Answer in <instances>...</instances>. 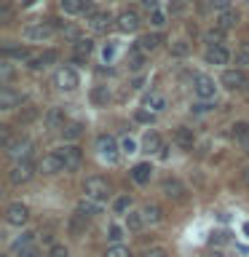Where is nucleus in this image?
Listing matches in <instances>:
<instances>
[{"mask_svg": "<svg viewBox=\"0 0 249 257\" xmlns=\"http://www.w3.org/2000/svg\"><path fill=\"white\" fill-rule=\"evenodd\" d=\"M96 153H99L102 161L115 164V161H118V142L112 140L110 134H99V137H96Z\"/></svg>", "mask_w": 249, "mask_h": 257, "instance_id": "nucleus-1", "label": "nucleus"}, {"mask_svg": "<svg viewBox=\"0 0 249 257\" xmlns=\"http://www.w3.org/2000/svg\"><path fill=\"white\" fill-rule=\"evenodd\" d=\"M83 193H86V198L102 201V198H107L110 185H107V180H104V177H88V180L83 182Z\"/></svg>", "mask_w": 249, "mask_h": 257, "instance_id": "nucleus-2", "label": "nucleus"}, {"mask_svg": "<svg viewBox=\"0 0 249 257\" xmlns=\"http://www.w3.org/2000/svg\"><path fill=\"white\" fill-rule=\"evenodd\" d=\"M214 80L209 78V75H204V72H198V75H193V91H196V96L198 99H214Z\"/></svg>", "mask_w": 249, "mask_h": 257, "instance_id": "nucleus-3", "label": "nucleus"}, {"mask_svg": "<svg viewBox=\"0 0 249 257\" xmlns=\"http://www.w3.org/2000/svg\"><path fill=\"white\" fill-rule=\"evenodd\" d=\"M32 174H35V166H32L30 161H19V164H14L11 172H8V182L11 185H24V182H30Z\"/></svg>", "mask_w": 249, "mask_h": 257, "instance_id": "nucleus-4", "label": "nucleus"}, {"mask_svg": "<svg viewBox=\"0 0 249 257\" xmlns=\"http://www.w3.org/2000/svg\"><path fill=\"white\" fill-rule=\"evenodd\" d=\"M30 153H32V142L30 140H14L6 148V156L11 158V161H16V164H19V161H27Z\"/></svg>", "mask_w": 249, "mask_h": 257, "instance_id": "nucleus-5", "label": "nucleus"}, {"mask_svg": "<svg viewBox=\"0 0 249 257\" xmlns=\"http://www.w3.org/2000/svg\"><path fill=\"white\" fill-rule=\"evenodd\" d=\"M54 80H56V86H59L62 91H72V88H78V72L72 67H59V70H56V75H54Z\"/></svg>", "mask_w": 249, "mask_h": 257, "instance_id": "nucleus-6", "label": "nucleus"}, {"mask_svg": "<svg viewBox=\"0 0 249 257\" xmlns=\"http://www.w3.org/2000/svg\"><path fill=\"white\" fill-rule=\"evenodd\" d=\"M64 161V172H70V169H78L80 166V158H83V153H80V148H75V145H64V148L56 150Z\"/></svg>", "mask_w": 249, "mask_h": 257, "instance_id": "nucleus-7", "label": "nucleus"}, {"mask_svg": "<svg viewBox=\"0 0 249 257\" xmlns=\"http://www.w3.org/2000/svg\"><path fill=\"white\" fill-rule=\"evenodd\" d=\"M30 220V209L24 204H11L6 209V222L8 225H16V228H22L24 222Z\"/></svg>", "mask_w": 249, "mask_h": 257, "instance_id": "nucleus-8", "label": "nucleus"}, {"mask_svg": "<svg viewBox=\"0 0 249 257\" xmlns=\"http://www.w3.org/2000/svg\"><path fill=\"white\" fill-rule=\"evenodd\" d=\"M38 169L43 174H56V172H64V161H62V156L59 153H48V156H43V161L38 164Z\"/></svg>", "mask_w": 249, "mask_h": 257, "instance_id": "nucleus-9", "label": "nucleus"}, {"mask_svg": "<svg viewBox=\"0 0 249 257\" xmlns=\"http://www.w3.org/2000/svg\"><path fill=\"white\" fill-rule=\"evenodd\" d=\"M51 32H54V24H30V27H24L22 35L27 38V40H46V38H51Z\"/></svg>", "mask_w": 249, "mask_h": 257, "instance_id": "nucleus-10", "label": "nucleus"}, {"mask_svg": "<svg viewBox=\"0 0 249 257\" xmlns=\"http://www.w3.org/2000/svg\"><path fill=\"white\" fill-rule=\"evenodd\" d=\"M220 83L225 88H230V91H236V88H241V86L246 83V75L241 70H225L222 78H220Z\"/></svg>", "mask_w": 249, "mask_h": 257, "instance_id": "nucleus-11", "label": "nucleus"}, {"mask_svg": "<svg viewBox=\"0 0 249 257\" xmlns=\"http://www.w3.org/2000/svg\"><path fill=\"white\" fill-rule=\"evenodd\" d=\"M22 102H24V96L19 91H14L11 86H6L3 91H0V107L3 110H14L16 104H22Z\"/></svg>", "mask_w": 249, "mask_h": 257, "instance_id": "nucleus-12", "label": "nucleus"}, {"mask_svg": "<svg viewBox=\"0 0 249 257\" xmlns=\"http://www.w3.org/2000/svg\"><path fill=\"white\" fill-rule=\"evenodd\" d=\"M118 30L120 32H134L137 27H140V16H137V11H123L118 14Z\"/></svg>", "mask_w": 249, "mask_h": 257, "instance_id": "nucleus-13", "label": "nucleus"}, {"mask_svg": "<svg viewBox=\"0 0 249 257\" xmlns=\"http://www.w3.org/2000/svg\"><path fill=\"white\" fill-rule=\"evenodd\" d=\"M161 188H164V193H166L169 198H177V201L185 198V193H188V190H185V185H182L180 180H174V177L164 180V185H161Z\"/></svg>", "mask_w": 249, "mask_h": 257, "instance_id": "nucleus-14", "label": "nucleus"}, {"mask_svg": "<svg viewBox=\"0 0 249 257\" xmlns=\"http://www.w3.org/2000/svg\"><path fill=\"white\" fill-rule=\"evenodd\" d=\"M110 24H112V19H110L107 11H96L91 19H88V27H91L94 32H107Z\"/></svg>", "mask_w": 249, "mask_h": 257, "instance_id": "nucleus-15", "label": "nucleus"}, {"mask_svg": "<svg viewBox=\"0 0 249 257\" xmlns=\"http://www.w3.org/2000/svg\"><path fill=\"white\" fill-rule=\"evenodd\" d=\"M230 59V51L228 48H222V46H209V51H206V62L209 64H228Z\"/></svg>", "mask_w": 249, "mask_h": 257, "instance_id": "nucleus-16", "label": "nucleus"}, {"mask_svg": "<svg viewBox=\"0 0 249 257\" xmlns=\"http://www.w3.org/2000/svg\"><path fill=\"white\" fill-rule=\"evenodd\" d=\"M174 142L180 145V148L190 150V148H193V142H196V137H193V128H188V126H180V128L174 132Z\"/></svg>", "mask_w": 249, "mask_h": 257, "instance_id": "nucleus-17", "label": "nucleus"}, {"mask_svg": "<svg viewBox=\"0 0 249 257\" xmlns=\"http://www.w3.org/2000/svg\"><path fill=\"white\" fill-rule=\"evenodd\" d=\"M43 120H46L48 128H64V110L62 107H51V110L46 112Z\"/></svg>", "mask_w": 249, "mask_h": 257, "instance_id": "nucleus-18", "label": "nucleus"}, {"mask_svg": "<svg viewBox=\"0 0 249 257\" xmlns=\"http://www.w3.org/2000/svg\"><path fill=\"white\" fill-rule=\"evenodd\" d=\"M150 174H153V166L150 164H137L132 169V180L137 185H145V182H150Z\"/></svg>", "mask_w": 249, "mask_h": 257, "instance_id": "nucleus-19", "label": "nucleus"}, {"mask_svg": "<svg viewBox=\"0 0 249 257\" xmlns=\"http://www.w3.org/2000/svg\"><path fill=\"white\" fill-rule=\"evenodd\" d=\"M142 150H145V153H158V150H164L161 137H158L156 132H148V134H145V140H142Z\"/></svg>", "mask_w": 249, "mask_h": 257, "instance_id": "nucleus-20", "label": "nucleus"}, {"mask_svg": "<svg viewBox=\"0 0 249 257\" xmlns=\"http://www.w3.org/2000/svg\"><path fill=\"white\" fill-rule=\"evenodd\" d=\"M142 217H145V222H148V225H158L161 220H164V212H161V206L148 204L142 209Z\"/></svg>", "mask_w": 249, "mask_h": 257, "instance_id": "nucleus-21", "label": "nucleus"}, {"mask_svg": "<svg viewBox=\"0 0 249 257\" xmlns=\"http://www.w3.org/2000/svg\"><path fill=\"white\" fill-rule=\"evenodd\" d=\"M3 56L6 59H30V48L27 46H6L3 48Z\"/></svg>", "mask_w": 249, "mask_h": 257, "instance_id": "nucleus-22", "label": "nucleus"}, {"mask_svg": "<svg viewBox=\"0 0 249 257\" xmlns=\"http://www.w3.org/2000/svg\"><path fill=\"white\" fill-rule=\"evenodd\" d=\"M88 228V214H83V212H75L72 214V220H70V233H83Z\"/></svg>", "mask_w": 249, "mask_h": 257, "instance_id": "nucleus-23", "label": "nucleus"}, {"mask_svg": "<svg viewBox=\"0 0 249 257\" xmlns=\"http://www.w3.org/2000/svg\"><path fill=\"white\" fill-rule=\"evenodd\" d=\"M80 134H83V123H78V120H72V123H64V128H62V137H64L67 142H75Z\"/></svg>", "mask_w": 249, "mask_h": 257, "instance_id": "nucleus-24", "label": "nucleus"}, {"mask_svg": "<svg viewBox=\"0 0 249 257\" xmlns=\"http://www.w3.org/2000/svg\"><path fill=\"white\" fill-rule=\"evenodd\" d=\"M78 212H83V214H88V217H91V214H99V212H102V201L83 198V201L78 204Z\"/></svg>", "mask_w": 249, "mask_h": 257, "instance_id": "nucleus-25", "label": "nucleus"}, {"mask_svg": "<svg viewBox=\"0 0 249 257\" xmlns=\"http://www.w3.org/2000/svg\"><path fill=\"white\" fill-rule=\"evenodd\" d=\"M236 22H238V14L233 11V8H228V11H222L220 16H217V27H220V30H228V27H233Z\"/></svg>", "mask_w": 249, "mask_h": 257, "instance_id": "nucleus-26", "label": "nucleus"}, {"mask_svg": "<svg viewBox=\"0 0 249 257\" xmlns=\"http://www.w3.org/2000/svg\"><path fill=\"white\" fill-rule=\"evenodd\" d=\"M91 48H94V43L88 38H80V40H75V59L78 62H83L88 54H91Z\"/></svg>", "mask_w": 249, "mask_h": 257, "instance_id": "nucleus-27", "label": "nucleus"}, {"mask_svg": "<svg viewBox=\"0 0 249 257\" xmlns=\"http://www.w3.org/2000/svg\"><path fill=\"white\" fill-rule=\"evenodd\" d=\"M56 56H59V54H56V51H46V54H40V56H35V59L30 62V67H32V70H40V67H46L48 62H54Z\"/></svg>", "mask_w": 249, "mask_h": 257, "instance_id": "nucleus-28", "label": "nucleus"}, {"mask_svg": "<svg viewBox=\"0 0 249 257\" xmlns=\"http://www.w3.org/2000/svg\"><path fill=\"white\" fill-rule=\"evenodd\" d=\"M158 43H161V35H142L140 38V51H153V48H158Z\"/></svg>", "mask_w": 249, "mask_h": 257, "instance_id": "nucleus-29", "label": "nucleus"}, {"mask_svg": "<svg viewBox=\"0 0 249 257\" xmlns=\"http://www.w3.org/2000/svg\"><path fill=\"white\" fill-rule=\"evenodd\" d=\"M59 3H62L64 14H83V3H86V0H59Z\"/></svg>", "mask_w": 249, "mask_h": 257, "instance_id": "nucleus-30", "label": "nucleus"}, {"mask_svg": "<svg viewBox=\"0 0 249 257\" xmlns=\"http://www.w3.org/2000/svg\"><path fill=\"white\" fill-rule=\"evenodd\" d=\"M145 104L158 112V110H164V107H166V99H164L161 94H148V96H145Z\"/></svg>", "mask_w": 249, "mask_h": 257, "instance_id": "nucleus-31", "label": "nucleus"}, {"mask_svg": "<svg viewBox=\"0 0 249 257\" xmlns=\"http://www.w3.org/2000/svg\"><path fill=\"white\" fill-rule=\"evenodd\" d=\"M142 222H145V217H142V212H132V214H129V220H126V225H129V230H140V228H142Z\"/></svg>", "mask_w": 249, "mask_h": 257, "instance_id": "nucleus-32", "label": "nucleus"}, {"mask_svg": "<svg viewBox=\"0 0 249 257\" xmlns=\"http://www.w3.org/2000/svg\"><path fill=\"white\" fill-rule=\"evenodd\" d=\"M104 257H132V252H129L126 246H120V244H112L107 252H104Z\"/></svg>", "mask_w": 249, "mask_h": 257, "instance_id": "nucleus-33", "label": "nucleus"}, {"mask_svg": "<svg viewBox=\"0 0 249 257\" xmlns=\"http://www.w3.org/2000/svg\"><path fill=\"white\" fill-rule=\"evenodd\" d=\"M233 134L249 140V123H246V120H238V123H233Z\"/></svg>", "mask_w": 249, "mask_h": 257, "instance_id": "nucleus-34", "label": "nucleus"}, {"mask_svg": "<svg viewBox=\"0 0 249 257\" xmlns=\"http://www.w3.org/2000/svg\"><path fill=\"white\" fill-rule=\"evenodd\" d=\"M35 118H38V107H27L24 112H19V123H30Z\"/></svg>", "mask_w": 249, "mask_h": 257, "instance_id": "nucleus-35", "label": "nucleus"}, {"mask_svg": "<svg viewBox=\"0 0 249 257\" xmlns=\"http://www.w3.org/2000/svg\"><path fill=\"white\" fill-rule=\"evenodd\" d=\"M48 257H70V252H67L64 244H54L51 249H48Z\"/></svg>", "mask_w": 249, "mask_h": 257, "instance_id": "nucleus-36", "label": "nucleus"}, {"mask_svg": "<svg viewBox=\"0 0 249 257\" xmlns=\"http://www.w3.org/2000/svg\"><path fill=\"white\" fill-rule=\"evenodd\" d=\"M204 38H206V43H212V46H220V40H222V30H209Z\"/></svg>", "mask_w": 249, "mask_h": 257, "instance_id": "nucleus-37", "label": "nucleus"}, {"mask_svg": "<svg viewBox=\"0 0 249 257\" xmlns=\"http://www.w3.org/2000/svg\"><path fill=\"white\" fill-rule=\"evenodd\" d=\"M129 206H132V198H129V196H120V198L115 201V204H112V209H115L118 214H120V212H126Z\"/></svg>", "mask_w": 249, "mask_h": 257, "instance_id": "nucleus-38", "label": "nucleus"}, {"mask_svg": "<svg viewBox=\"0 0 249 257\" xmlns=\"http://www.w3.org/2000/svg\"><path fill=\"white\" fill-rule=\"evenodd\" d=\"M188 51H190V46L185 43V40H177V43L172 46V54H174V56H185Z\"/></svg>", "mask_w": 249, "mask_h": 257, "instance_id": "nucleus-39", "label": "nucleus"}, {"mask_svg": "<svg viewBox=\"0 0 249 257\" xmlns=\"http://www.w3.org/2000/svg\"><path fill=\"white\" fill-rule=\"evenodd\" d=\"M129 67H132V70L142 67V51H132V56H129Z\"/></svg>", "mask_w": 249, "mask_h": 257, "instance_id": "nucleus-40", "label": "nucleus"}, {"mask_svg": "<svg viewBox=\"0 0 249 257\" xmlns=\"http://www.w3.org/2000/svg\"><path fill=\"white\" fill-rule=\"evenodd\" d=\"M142 257H166V249L164 246H150L142 252Z\"/></svg>", "mask_w": 249, "mask_h": 257, "instance_id": "nucleus-41", "label": "nucleus"}, {"mask_svg": "<svg viewBox=\"0 0 249 257\" xmlns=\"http://www.w3.org/2000/svg\"><path fill=\"white\" fill-rule=\"evenodd\" d=\"M0 142H3V148L11 145V126H0Z\"/></svg>", "mask_w": 249, "mask_h": 257, "instance_id": "nucleus-42", "label": "nucleus"}, {"mask_svg": "<svg viewBox=\"0 0 249 257\" xmlns=\"http://www.w3.org/2000/svg\"><path fill=\"white\" fill-rule=\"evenodd\" d=\"M16 257H38V249L35 246H24V249L16 252Z\"/></svg>", "mask_w": 249, "mask_h": 257, "instance_id": "nucleus-43", "label": "nucleus"}, {"mask_svg": "<svg viewBox=\"0 0 249 257\" xmlns=\"http://www.w3.org/2000/svg\"><path fill=\"white\" fill-rule=\"evenodd\" d=\"M150 19H153V24H156V27H164V24H166V16L161 14V11H153Z\"/></svg>", "mask_w": 249, "mask_h": 257, "instance_id": "nucleus-44", "label": "nucleus"}, {"mask_svg": "<svg viewBox=\"0 0 249 257\" xmlns=\"http://www.w3.org/2000/svg\"><path fill=\"white\" fill-rule=\"evenodd\" d=\"M110 94L104 91V88H94V102H107Z\"/></svg>", "mask_w": 249, "mask_h": 257, "instance_id": "nucleus-45", "label": "nucleus"}, {"mask_svg": "<svg viewBox=\"0 0 249 257\" xmlns=\"http://www.w3.org/2000/svg\"><path fill=\"white\" fill-rule=\"evenodd\" d=\"M120 238H123V236H120V228H118V225H110V241H115V244H118Z\"/></svg>", "mask_w": 249, "mask_h": 257, "instance_id": "nucleus-46", "label": "nucleus"}, {"mask_svg": "<svg viewBox=\"0 0 249 257\" xmlns=\"http://www.w3.org/2000/svg\"><path fill=\"white\" fill-rule=\"evenodd\" d=\"M236 64H249V51H238L236 54Z\"/></svg>", "mask_w": 249, "mask_h": 257, "instance_id": "nucleus-47", "label": "nucleus"}, {"mask_svg": "<svg viewBox=\"0 0 249 257\" xmlns=\"http://www.w3.org/2000/svg\"><path fill=\"white\" fill-rule=\"evenodd\" d=\"M137 120H153V112H145V110H140V112H137Z\"/></svg>", "mask_w": 249, "mask_h": 257, "instance_id": "nucleus-48", "label": "nucleus"}, {"mask_svg": "<svg viewBox=\"0 0 249 257\" xmlns=\"http://www.w3.org/2000/svg\"><path fill=\"white\" fill-rule=\"evenodd\" d=\"M142 6L148 8V11H156V6H158V0H142Z\"/></svg>", "mask_w": 249, "mask_h": 257, "instance_id": "nucleus-49", "label": "nucleus"}, {"mask_svg": "<svg viewBox=\"0 0 249 257\" xmlns=\"http://www.w3.org/2000/svg\"><path fill=\"white\" fill-rule=\"evenodd\" d=\"M123 153H134V142L129 140V137H126V140H123Z\"/></svg>", "mask_w": 249, "mask_h": 257, "instance_id": "nucleus-50", "label": "nucleus"}, {"mask_svg": "<svg viewBox=\"0 0 249 257\" xmlns=\"http://www.w3.org/2000/svg\"><path fill=\"white\" fill-rule=\"evenodd\" d=\"M244 182L249 185V169H244Z\"/></svg>", "mask_w": 249, "mask_h": 257, "instance_id": "nucleus-51", "label": "nucleus"}, {"mask_svg": "<svg viewBox=\"0 0 249 257\" xmlns=\"http://www.w3.org/2000/svg\"><path fill=\"white\" fill-rule=\"evenodd\" d=\"M244 148H246V153H249V140H246V145H244Z\"/></svg>", "mask_w": 249, "mask_h": 257, "instance_id": "nucleus-52", "label": "nucleus"}]
</instances>
